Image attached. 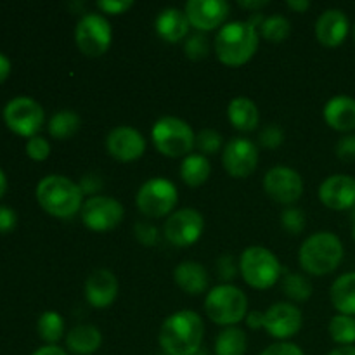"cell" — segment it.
I'll list each match as a JSON object with an SVG mask.
<instances>
[{
	"label": "cell",
	"instance_id": "1",
	"mask_svg": "<svg viewBox=\"0 0 355 355\" xmlns=\"http://www.w3.org/2000/svg\"><path fill=\"white\" fill-rule=\"evenodd\" d=\"M205 324L200 314L179 311L165 319L159 329V347L166 355H196L203 342Z\"/></svg>",
	"mask_w": 355,
	"mask_h": 355
},
{
	"label": "cell",
	"instance_id": "2",
	"mask_svg": "<svg viewBox=\"0 0 355 355\" xmlns=\"http://www.w3.org/2000/svg\"><path fill=\"white\" fill-rule=\"evenodd\" d=\"M259 30L248 21L224 24L215 37V54L225 66L246 64L259 49Z\"/></svg>",
	"mask_w": 355,
	"mask_h": 355
},
{
	"label": "cell",
	"instance_id": "3",
	"mask_svg": "<svg viewBox=\"0 0 355 355\" xmlns=\"http://www.w3.org/2000/svg\"><path fill=\"white\" fill-rule=\"evenodd\" d=\"M37 201L49 215L71 218L83 207V193L76 182L64 175H47L38 182Z\"/></svg>",
	"mask_w": 355,
	"mask_h": 355
},
{
	"label": "cell",
	"instance_id": "4",
	"mask_svg": "<svg viewBox=\"0 0 355 355\" xmlns=\"http://www.w3.org/2000/svg\"><path fill=\"white\" fill-rule=\"evenodd\" d=\"M343 260V245L333 232L322 231L309 236L300 246L298 262L312 276L331 274Z\"/></svg>",
	"mask_w": 355,
	"mask_h": 355
},
{
	"label": "cell",
	"instance_id": "5",
	"mask_svg": "<svg viewBox=\"0 0 355 355\" xmlns=\"http://www.w3.org/2000/svg\"><path fill=\"white\" fill-rule=\"evenodd\" d=\"M205 312L211 322L229 328L246 319L248 298L238 286L227 283L220 284L208 291L205 298Z\"/></svg>",
	"mask_w": 355,
	"mask_h": 355
},
{
	"label": "cell",
	"instance_id": "6",
	"mask_svg": "<svg viewBox=\"0 0 355 355\" xmlns=\"http://www.w3.org/2000/svg\"><path fill=\"white\" fill-rule=\"evenodd\" d=\"M151 139L155 148L168 158L189 156L196 146V135L187 121L175 116H163L153 125Z\"/></svg>",
	"mask_w": 355,
	"mask_h": 355
},
{
	"label": "cell",
	"instance_id": "7",
	"mask_svg": "<svg viewBox=\"0 0 355 355\" xmlns=\"http://www.w3.org/2000/svg\"><path fill=\"white\" fill-rule=\"evenodd\" d=\"M239 272L248 286L255 290H269L279 281L283 267L270 250L263 246H250L241 253Z\"/></svg>",
	"mask_w": 355,
	"mask_h": 355
},
{
	"label": "cell",
	"instance_id": "8",
	"mask_svg": "<svg viewBox=\"0 0 355 355\" xmlns=\"http://www.w3.org/2000/svg\"><path fill=\"white\" fill-rule=\"evenodd\" d=\"M179 201V193L172 180L153 177L146 180L137 191L135 203L139 211L149 218H162L172 214Z\"/></svg>",
	"mask_w": 355,
	"mask_h": 355
},
{
	"label": "cell",
	"instance_id": "9",
	"mask_svg": "<svg viewBox=\"0 0 355 355\" xmlns=\"http://www.w3.org/2000/svg\"><path fill=\"white\" fill-rule=\"evenodd\" d=\"M113 40L111 24L103 14L87 12L80 17L75 30V42L78 51L87 58H101L106 54Z\"/></svg>",
	"mask_w": 355,
	"mask_h": 355
},
{
	"label": "cell",
	"instance_id": "10",
	"mask_svg": "<svg viewBox=\"0 0 355 355\" xmlns=\"http://www.w3.org/2000/svg\"><path fill=\"white\" fill-rule=\"evenodd\" d=\"M3 121L14 134L31 139L44 127V107L31 97H14L3 107Z\"/></svg>",
	"mask_w": 355,
	"mask_h": 355
},
{
	"label": "cell",
	"instance_id": "11",
	"mask_svg": "<svg viewBox=\"0 0 355 355\" xmlns=\"http://www.w3.org/2000/svg\"><path fill=\"white\" fill-rule=\"evenodd\" d=\"M82 222L87 229L96 232H106L118 227L123 220L125 210L120 201L110 196H92L83 203Z\"/></svg>",
	"mask_w": 355,
	"mask_h": 355
},
{
	"label": "cell",
	"instance_id": "12",
	"mask_svg": "<svg viewBox=\"0 0 355 355\" xmlns=\"http://www.w3.org/2000/svg\"><path fill=\"white\" fill-rule=\"evenodd\" d=\"M263 189L270 200L283 205H293L304 194V179L290 166L277 165L263 177Z\"/></svg>",
	"mask_w": 355,
	"mask_h": 355
},
{
	"label": "cell",
	"instance_id": "13",
	"mask_svg": "<svg viewBox=\"0 0 355 355\" xmlns=\"http://www.w3.org/2000/svg\"><path fill=\"white\" fill-rule=\"evenodd\" d=\"M205 218L194 208H180L165 222V238L173 246H191L201 238Z\"/></svg>",
	"mask_w": 355,
	"mask_h": 355
},
{
	"label": "cell",
	"instance_id": "14",
	"mask_svg": "<svg viewBox=\"0 0 355 355\" xmlns=\"http://www.w3.org/2000/svg\"><path fill=\"white\" fill-rule=\"evenodd\" d=\"M222 163L229 175L236 177V179H245L257 170L259 149L248 139H231L222 153Z\"/></svg>",
	"mask_w": 355,
	"mask_h": 355
},
{
	"label": "cell",
	"instance_id": "15",
	"mask_svg": "<svg viewBox=\"0 0 355 355\" xmlns=\"http://www.w3.org/2000/svg\"><path fill=\"white\" fill-rule=\"evenodd\" d=\"M304 324L302 311L288 302L274 304L263 312V328L277 340H288L297 335Z\"/></svg>",
	"mask_w": 355,
	"mask_h": 355
},
{
	"label": "cell",
	"instance_id": "16",
	"mask_svg": "<svg viewBox=\"0 0 355 355\" xmlns=\"http://www.w3.org/2000/svg\"><path fill=\"white\" fill-rule=\"evenodd\" d=\"M106 149L118 162H135L146 151V139L141 132L128 125L114 127L106 137Z\"/></svg>",
	"mask_w": 355,
	"mask_h": 355
},
{
	"label": "cell",
	"instance_id": "17",
	"mask_svg": "<svg viewBox=\"0 0 355 355\" xmlns=\"http://www.w3.org/2000/svg\"><path fill=\"white\" fill-rule=\"evenodd\" d=\"M229 10L231 7L225 0H189L184 12L198 31H211L224 24Z\"/></svg>",
	"mask_w": 355,
	"mask_h": 355
},
{
	"label": "cell",
	"instance_id": "18",
	"mask_svg": "<svg viewBox=\"0 0 355 355\" xmlns=\"http://www.w3.org/2000/svg\"><path fill=\"white\" fill-rule=\"evenodd\" d=\"M322 205L335 211L355 208V177L336 173L328 177L319 187Z\"/></svg>",
	"mask_w": 355,
	"mask_h": 355
},
{
	"label": "cell",
	"instance_id": "19",
	"mask_svg": "<svg viewBox=\"0 0 355 355\" xmlns=\"http://www.w3.org/2000/svg\"><path fill=\"white\" fill-rule=\"evenodd\" d=\"M116 276L107 269H97L87 277L85 298L94 309H107L118 297Z\"/></svg>",
	"mask_w": 355,
	"mask_h": 355
},
{
	"label": "cell",
	"instance_id": "20",
	"mask_svg": "<svg viewBox=\"0 0 355 355\" xmlns=\"http://www.w3.org/2000/svg\"><path fill=\"white\" fill-rule=\"evenodd\" d=\"M350 23L340 9H328L315 21V38L324 47H338L349 35Z\"/></svg>",
	"mask_w": 355,
	"mask_h": 355
},
{
	"label": "cell",
	"instance_id": "21",
	"mask_svg": "<svg viewBox=\"0 0 355 355\" xmlns=\"http://www.w3.org/2000/svg\"><path fill=\"white\" fill-rule=\"evenodd\" d=\"M191 23L186 12L175 7L162 10L156 17V33L166 44H177L182 42L189 33Z\"/></svg>",
	"mask_w": 355,
	"mask_h": 355
},
{
	"label": "cell",
	"instance_id": "22",
	"mask_svg": "<svg viewBox=\"0 0 355 355\" xmlns=\"http://www.w3.org/2000/svg\"><path fill=\"white\" fill-rule=\"evenodd\" d=\"M324 120L338 132L355 130V99L350 96H335L326 103Z\"/></svg>",
	"mask_w": 355,
	"mask_h": 355
},
{
	"label": "cell",
	"instance_id": "23",
	"mask_svg": "<svg viewBox=\"0 0 355 355\" xmlns=\"http://www.w3.org/2000/svg\"><path fill=\"white\" fill-rule=\"evenodd\" d=\"M173 279H175L177 286L186 291L187 295L203 293L210 284L207 269L194 260H186V262L179 263L173 270Z\"/></svg>",
	"mask_w": 355,
	"mask_h": 355
},
{
	"label": "cell",
	"instance_id": "24",
	"mask_svg": "<svg viewBox=\"0 0 355 355\" xmlns=\"http://www.w3.org/2000/svg\"><path fill=\"white\" fill-rule=\"evenodd\" d=\"M103 345V335L99 328L92 324L75 326L68 331L66 336V347L75 355H92Z\"/></svg>",
	"mask_w": 355,
	"mask_h": 355
},
{
	"label": "cell",
	"instance_id": "25",
	"mask_svg": "<svg viewBox=\"0 0 355 355\" xmlns=\"http://www.w3.org/2000/svg\"><path fill=\"white\" fill-rule=\"evenodd\" d=\"M227 116L232 127L239 132H253L260 123L259 107L248 97H236L229 103Z\"/></svg>",
	"mask_w": 355,
	"mask_h": 355
},
{
	"label": "cell",
	"instance_id": "26",
	"mask_svg": "<svg viewBox=\"0 0 355 355\" xmlns=\"http://www.w3.org/2000/svg\"><path fill=\"white\" fill-rule=\"evenodd\" d=\"M331 304L340 314L355 315V272H347L333 283L329 290Z\"/></svg>",
	"mask_w": 355,
	"mask_h": 355
},
{
	"label": "cell",
	"instance_id": "27",
	"mask_svg": "<svg viewBox=\"0 0 355 355\" xmlns=\"http://www.w3.org/2000/svg\"><path fill=\"white\" fill-rule=\"evenodd\" d=\"M211 172L210 162L203 155H189L180 165V177L189 187H200L208 180Z\"/></svg>",
	"mask_w": 355,
	"mask_h": 355
},
{
	"label": "cell",
	"instance_id": "28",
	"mask_svg": "<svg viewBox=\"0 0 355 355\" xmlns=\"http://www.w3.org/2000/svg\"><path fill=\"white\" fill-rule=\"evenodd\" d=\"M246 349H248L246 333L236 326L225 328L215 340V355H245Z\"/></svg>",
	"mask_w": 355,
	"mask_h": 355
},
{
	"label": "cell",
	"instance_id": "29",
	"mask_svg": "<svg viewBox=\"0 0 355 355\" xmlns=\"http://www.w3.org/2000/svg\"><path fill=\"white\" fill-rule=\"evenodd\" d=\"M80 125H82V120H80V116L75 111H58L49 120V134L54 139H58V141H66V139L73 137L80 130Z\"/></svg>",
	"mask_w": 355,
	"mask_h": 355
},
{
	"label": "cell",
	"instance_id": "30",
	"mask_svg": "<svg viewBox=\"0 0 355 355\" xmlns=\"http://www.w3.org/2000/svg\"><path fill=\"white\" fill-rule=\"evenodd\" d=\"M37 329L44 342H47L49 345H55L62 338V335H64V321H62V318L58 312H44L40 319H38Z\"/></svg>",
	"mask_w": 355,
	"mask_h": 355
},
{
	"label": "cell",
	"instance_id": "31",
	"mask_svg": "<svg viewBox=\"0 0 355 355\" xmlns=\"http://www.w3.org/2000/svg\"><path fill=\"white\" fill-rule=\"evenodd\" d=\"M262 37L270 44H281L286 40L291 33V23L283 14H274V16L266 17L263 24L260 26Z\"/></svg>",
	"mask_w": 355,
	"mask_h": 355
},
{
	"label": "cell",
	"instance_id": "32",
	"mask_svg": "<svg viewBox=\"0 0 355 355\" xmlns=\"http://www.w3.org/2000/svg\"><path fill=\"white\" fill-rule=\"evenodd\" d=\"M283 291L290 300L305 302L312 295V283L300 272H286L283 279Z\"/></svg>",
	"mask_w": 355,
	"mask_h": 355
},
{
	"label": "cell",
	"instance_id": "33",
	"mask_svg": "<svg viewBox=\"0 0 355 355\" xmlns=\"http://www.w3.org/2000/svg\"><path fill=\"white\" fill-rule=\"evenodd\" d=\"M329 335L342 347L352 345L355 343V319L352 315H335L329 322Z\"/></svg>",
	"mask_w": 355,
	"mask_h": 355
},
{
	"label": "cell",
	"instance_id": "34",
	"mask_svg": "<svg viewBox=\"0 0 355 355\" xmlns=\"http://www.w3.org/2000/svg\"><path fill=\"white\" fill-rule=\"evenodd\" d=\"M208 51H210V45H208L207 37L201 33L187 37L186 44H184V52L191 61H201V59L207 58Z\"/></svg>",
	"mask_w": 355,
	"mask_h": 355
},
{
	"label": "cell",
	"instance_id": "35",
	"mask_svg": "<svg viewBox=\"0 0 355 355\" xmlns=\"http://www.w3.org/2000/svg\"><path fill=\"white\" fill-rule=\"evenodd\" d=\"M222 146V135L211 128H205L196 135V148L203 153V156L215 155Z\"/></svg>",
	"mask_w": 355,
	"mask_h": 355
},
{
	"label": "cell",
	"instance_id": "36",
	"mask_svg": "<svg viewBox=\"0 0 355 355\" xmlns=\"http://www.w3.org/2000/svg\"><path fill=\"white\" fill-rule=\"evenodd\" d=\"M281 224L290 234H300L305 229V214L297 207H290L281 215Z\"/></svg>",
	"mask_w": 355,
	"mask_h": 355
},
{
	"label": "cell",
	"instance_id": "37",
	"mask_svg": "<svg viewBox=\"0 0 355 355\" xmlns=\"http://www.w3.org/2000/svg\"><path fill=\"white\" fill-rule=\"evenodd\" d=\"M26 155L31 159H35V162H44L51 155V144H49L47 139L40 137V135H35V137L28 139Z\"/></svg>",
	"mask_w": 355,
	"mask_h": 355
},
{
	"label": "cell",
	"instance_id": "38",
	"mask_svg": "<svg viewBox=\"0 0 355 355\" xmlns=\"http://www.w3.org/2000/svg\"><path fill=\"white\" fill-rule=\"evenodd\" d=\"M259 141L263 148L267 149H276L283 144L284 134L277 125H267V127L262 128L259 135Z\"/></svg>",
	"mask_w": 355,
	"mask_h": 355
},
{
	"label": "cell",
	"instance_id": "39",
	"mask_svg": "<svg viewBox=\"0 0 355 355\" xmlns=\"http://www.w3.org/2000/svg\"><path fill=\"white\" fill-rule=\"evenodd\" d=\"M134 232H135V238L146 246H155L158 243V229L155 227L153 224L149 222H137L134 225Z\"/></svg>",
	"mask_w": 355,
	"mask_h": 355
},
{
	"label": "cell",
	"instance_id": "40",
	"mask_svg": "<svg viewBox=\"0 0 355 355\" xmlns=\"http://www.w3.org/2000/svg\"><path fill=\"white\" fill-rule=\"evenodd\" d=\"M80 189H82L83 196L85 194H89L90 198L92 196H99V193L103 191V177L97 175V173H87V175H83L82 179H80L78 182Z\"/></svg>",
	"mask_w": 355,
	"mask_h": 355
},
{
	"label": "cell",
	"instance_id": "41",
	"mask_svg": "<svg viewBox=\"0 0 355 355\" xmlns=\"http://www.w3.org/2000/svg\"><path fill=\"white\" fill-rule=\"evenodd\" d=\"M97 9L103 10L104 14H111V16H118V14L127 12L128 9L134 7L132 0H101L96 3Z\"/></svg>",
	"mask_w": 355,
	"mask_h": 355
},
{
	"label": "cell",
	"instance_id": "42",
	"mask_svg": "<svg viewBox=\"0 0 355 355\" xmlns=\"http://www.w3.org/2000/svg\"><path fill=\"white\" fill-rule=\"evenodd\" d=\"M217 274L222 281H232L238 276V266L231 255H222L217 260Z\"/></svg>",
	"mask_w": 355,
	"mask_h": 355
},
{
	"label": "cell",
	"instance_id": "43",
	"mask_svg": "<svg viewBox=\"0 0 355 355\" xmlns=\"http://www.w3.org/2000/svg\"><path fill=\"white\" fill-rule=\"evenodd\" d=\"M336 156L342 162H355V135H345L336 144Z\"/></svg>",
	"mask_w": 355,
	"mask_h": 355
},
{
	"label": "cell",
	"instance_id": "44",
	"mask_svg": "<svg viewBox=\"0 0 355 355\" xmlns=\"http://www.w3.org/2000/svg\"><path fill=\"white\" fill-rule=\"evenodd\" d=\"M260 355H305V354L304 350H302L298 345H295V343L279 342L267 347V349Z\"/></svg>",
	"mask_w": 355,
	"mask_h": 355
},
{
	"label": "cell",
	"instance_id": "45",
	"mask_svg": "<svg viewBox=\"0 0 355 355\" xmlns=\"http://www.w3.org/2000/svg\"><path fill=\"white\" fill-rule=\"evenodd\" d=\"M17 224V215L12 208L0 205V232H10Z\"/></svg>",
	"mask_w": 355,
	"mask_h": 355
},
{
	"label": "cell",
	"instance_id": "46",
	"mask_svg": "<svg viewBox=\"0 0 355 355\" xmlns=\"http://www.w3.org/2000/svg\"><path fill=\"white\" fill-rule=\"evenodd\" d=\"M246 324L252 329L263 328V314L262 312H248L246 315Z\"/></svg>",
	"mask_w": 355,
	"mask_h": 355
},
{
	"label": "cell",
	"instance_id": "47",
	"mask_svg": "<svg viewBox=\"0 0 355 355\" xmlns=\"http://www.w3.org/2000/svg\"><path fill=\"white\" fill-rule=\"evenodd\" d=\"M31 355H68V352L58 345H45V347H40L38 350H35Z\"/></svg>",
	"mask_w": 355,
	"mask_h": 355
},
{
	"label": "cell",
	"instance_id": "48",
	"mask_svg": "<svg viewBox=\"0 0 355 355\" xmlns=\"http://www.w3.org/2000/svg\"><path fill=\"white\" fill-rule=\"evenodd\" d=\"M10 73V61L6 54L0 52V83H3L7 80Z\"/></svg>",
	"mask_w": 355,
	"mask_h": 355
},
{
	"label": "cell",
	"instance_id": "49",
	"mask_svg": "<svg viewBox=\"0 0 355 355\" xmlns=\"http://www.w3.org/2000/svg\"><path fill=\"white\" fill-rule=\"evenodd\" d=\"M286 6L291 10H295V12H305V10L311 9V2L309 0H288Z\"/></svg>",
	"mask_w": 355,
	"mask_h": 355
},
{
	"label": "cell",
	"instance_id": "50",
	"mask_svg": "<svg viewBox=\"0 0 355 355\" xmlns=\"http://www.w3.org/2000/svg\"><path fill=\"white\" fill-rule=\"evenodd\" d=\"M238 3L243 7V9H248V10L263 9V7L269 6V2H267V0H255V2H253V0H248V2H246V0H239Z\"/></svg>",
	"mask_w": 355,
	"mask_h": 355
},
{
	"label": "cell",
	"instance_id": "51",
	"mask_svg": "<svg viewBox=\"0 0 355 355\" xmlns=\"http://www.w3.org/2000/svg\"><path fill=\"white\" fill-rule=\"evenodd\" d=\"M328 355H355V347L354 345L336 347V349L331 350Z\"/></svg>",
	"mask_w": 355,
	"mask_h": 355
},
{
	"label": "cell",
	"instance_id": "52",
	"mask_svg": "<svg viewBox=\"0 0 355 355\" xmlns=\"http://www.w3.org/2000/svg\"><path fill=\"white\" fill-rule=\"evenodd\" d=\"M6 191H7V177L6 173H3V170L0 168V198L6 194Z\"/></svg>",
	"mask_w": 355,
	"mask_h": 355
},
{
	"label": "cell",
	"instance_id": "53",
	"mask_svg": "<svg viewBox=\"0 0 355 355\" xmlns=\"http://www.w3.org/2000/svg\"><path fill=\"white\" fill-rule=\"evenodd\" d=\"M196 355H208V354H205V352H198Z\"/></svg>",
	"mask_w": 355,
	"mask_h": 355
},
{
	"label": "cell",
	"instance_id": "54",
	"mask_svg": "<svg viewBox=\"0 0 355 355\" xmlns=\"http://www.w3.org/2000/svg\"><path fill=\"white\" fill-rule=\"evenodd\" d=\"M354 239H355V224H354Z\"/></svg>",
	"mask_w": 355,
	"mask_h": 355
},
{
	"label": "cell",
	"instance_id": "55",
	"mask_svg": "<svg viewBox=\"0 0 355 355\" xmlns=\"http://www.w3.org/2000/svg\"><path fill=\"white\" fill-rule=\"evenodd\" d=\"M354 40H355V26H354Z\"/></svg>",
	"mask_w": 355,
	"mask_h": 355
},
{
	"label": "cell",
	"instance_id": "56",
	"mask_svg": "<svg viewBox=\"0 0 355 355\" xmlns=\"http://www.w3.org/2000/svg\"><path fill=\"white\" fill-rule=\"evenodd\" d=\"M354 218H355V208H354Z\"/></svg>",
	"mask_w": 355,
	"mask_h": 355
},
{
	"label": "cell",
	"instance_id": "57",
	"mask_svg": "<svg viewBox=\"0 0 355 355\" xmlns=\"http://www.w3.org/2000/svg\"><path fill=\"white\" fill-rule=\"evenodd\" d=\"M163 355H166V354H163Z\"/></svg>",
	"mask_w": 355,
	"mask_h": 355
}]
</instances>
